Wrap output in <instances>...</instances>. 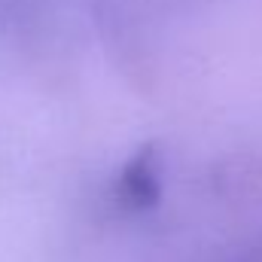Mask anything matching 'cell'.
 <instances>
[{
  "label": "cell",
  "instance_id": "6da1fadb",
  "mask_svg": "<svg viewBox=\"0 0 262 262\" xmlns=\"http://www.w3.org/2000/svg\"><path fill=\"white\" fill-rule=\"evenodd\" d=\"M119 201L131 210H149L162 198V171H159V156L152 146H143L134 152L128 165L119 174L116 183Z\"/></svg>",
  "mask_w": 262,
  "mask_h": 262
}]
</instances>
